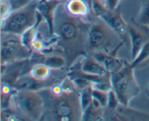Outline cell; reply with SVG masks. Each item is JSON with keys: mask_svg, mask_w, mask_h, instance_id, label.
<instances>
[{"mask_svg": "<svg viewBox=\"0 0 149 121\" xmlns=\"http://www.w3.org/2000/svg\"><path fill=\"white\" fill-rule=\"evenodd\" d=\"M64 1L55 11L52 38L69 65L79 56L88 52L90 19L85 21L87 19L71 15L65 10Z\"/></svg>", "mask_w": 149, "mask_h": 121, "instance_id": "obj_1", "label": "cell"}, {"mask_svg": "<svg viewBox=\"0 0 149 121\" xmlns=\"http://www.w3.org/2000/svg\"><path fill=\"white\" fill-rule=\"evenodd\" d=\"M44 100V112L42 120H81L82 109L79 91L63 90L55 94L49 87L39 90Z\"/></svg>", "mask_w": 149, "mask_h": 121, "instance_id": "obj_2", "label": "cell"}, {"mask_svg": "<svg viewBox=\"0 0 149 121\" xmlns=\"http://www.w3.org/2000/svg\"><path fill=\"white\" fill-rule=\"evenodd\" d=\"M124 43L125 41L103 19L97 17H95L94 20L90 19L87 54L99 52L116 55Z\"/></svg>", "mask_w": 149, "mask_h": 121, "instance_id": "obj_3", "label": "cell"}, {"mask_svg": "<svg viewBox=\"0 0 149 121\" xmlns=\"http://www.w3.org/2000/svg\"><path fill=\"white\" fill-rule=\"evenodd\" d=\"M11 109L23 120H40L44 112V100L39 90L15 89Z\"/></svg>", "mask_w": 149, "mask_h": 121, "instance_id": "obj_4", "label": "cell"}, {"mask_svg": "<svg viewBox=\"0 0 149 121\" xmlns=\"http://www.w3.org/2000/svg\"><path fill=\"white\" fill-rule=\"evenodd\" d=\"M134 69L135 68L131 63L125 61L122 69L111 74L112 89L116 93L120 104L125 106H129L131 100L136 97L141 91Z\"/></svg>", "mask_w": 149, "mask_h": 121, "instance_id": "obj_5", "label": "cell"}, {"mask_svg": "<svg viewBox=\"0 0 149 121\" xmlns=\"http://www.w3.org/2000/svg\"><path fill=\"white\" fill-rule=\"evenodd\" d=\"M39 0H32L23 8L15 10L1 21V32L21 36L37 21L36 5Z\"/></svg>", "mask_w": 149, "mask_h": 121, "instance_id": "obj_6", "label": "cell"}, {"mask_svg": "<svg viewBox=\"0 0 149 121\" xmlns=\"http://www.w3.org/2000/svg\"><path fill=\"white\" fill-rule=\"evenodd\" d=\"M1 33V65L30 59L33 52L23 43L21 36L14 34Z\"/></svg>", "mask_w": 149, "mask_h": 121, "instance_id": "obj_7", "label": "cell"}, {"mask_svg": "<svg viewBox=\"0 0 149 121\" xmlns=\"http://www.w3.org/2000/svg\"><path fill=\"white\" fill-rule=\"evenodd\" d=\"M64 1L61 0H39L36 10L42 15L48 27V31L51 37L54 35V22L55 11L58 6Z\"/></svg>", "mask_w": 149, "mask_h": 121, "instance_id": "obj_8", "label": "cell"}, {"mask_svg": "<svg viewBox=\"0 0 149 121\" xmlns=\"http://www.w3.org/2000/svg\"><path fill=\"white\" fill-rule=\"evenodd\" d=\"M100 18L103 19L106 23H107L125 42L126 41L127 38L129 36L127 23L124 20L119 7L115 10L107 9L106 13Z\"/></svg>", "mask_w": 149, "mask_h": 121, "instance_id": "obj_9", "label": "cell"}, {"mask_svg": "<svg viewBox=\"0 0 149 121\" xmlns=\"http://www.w3.org/2000/svg\"><path fill=\"white\" fill-rule=\"evenodd\" d=\"M127 29L131 42V56L134 60L149 39L146 34L135 25L127 23Z\"/></svg>", "mask_w": 149, "mask_h": 121, "instance_id": "obj_10", "label": "cell"}, {"mask_svg": "<svg viewBox=\"0 0 149 121\" xmlns=\"http://www.w3.org/2000/svg\"><path fill=\"white\" fill-rule=\"evenodd\" d=\"M79 66L83 72L93 75L103 76L110 74L97 59L88 54L84 55L83 59L79 61Z\"/></svg>", "mask_w": 149, "mask_h": 121, "instance_id": "obj_11", "label": "cell"}, {"mask_svg": "<svg viewBox=\"0 0 149 121\" xmlns=\"http://www.w3.org/2000/svg\"><path fill=\"white\" fill-rule=\"evenodd\" d=\"M97 59L110 74L119 71L124 66L125 61L121 60L116 55H109L103 52H95L88 54Z\"/></svg>", "mask_w": 149, "mask_h": 121, "instance_id": "obj_12", "label": "cell"}, {"mask_svg": "<svg viewBox=\"0 0 149 121\" xmlns=\"http://www.w3.org/2000/svg\"><path fill=\"white\" fill-rule=\"evenodd\" d=\"M64 6L66 11L71 15L90 19V7L84 0H65Z\"/></svg>", "mask_w": 149, "mask_h": 121, "instance_id": "obj_13", "label": "cell"}, {"mask_svg": "<svg viewBox=\"0 0 149 121\" xmlns=\"http://www.w3.org/2000/svg\"><path fill=\"white\" fill-rule=\"evenodd\" d=\"M105 109L96 99L93 98L91 104L82 112L81 120L99 121L105 120Z\"/></svg>", "mask_w": 149, "mask_h": 121, "instance_id": "obj_14", "label": "cell"}, {"mask_svg": "<svg viewBox=\"0 0 149 121\" xmlns=\"http://www.w3.org/2000/svg\"><path fill=\"white\" fill-rule=\"evenodd\" d=\"M51 69L47 66L44 64L43 63L36 64L33 65L30 69V74L31 77L37 80L45 81L49 79L51 74Z\"/></svg>", "mask_w": 149, "mask_h": 121, "instance_id": "obj_15", "label": "cell"}, {"mask_svg": "<svg viewBox=\"0 0 149 121\" xmlns=\"http://www.w3.org/2000/svg\"><path fill=\"white\" fill-rule=\"evenodd\" d=\"M47 66L51 69H61L65 67L67 64V61L62 55H47L43 59L42 62Z\"/></svg>", "mask_w": 149, "mask_h": 121, "instance_id": "obj_16", "label": "cell"}, {"mask_svg": "<svg viewBox=\"0 0 149 121\" xmlns=\"http://www.w3.org/2000/svg\"><path fill=\"white\" fill-rule=\"evenodd\" d=\"M92 90H93V87H92V85H90L79 91L80 102H81L82 112L90 106L92 101H93Z\"/></svg>", "mask_w": 149, "mask_h": 121, "instance_id": "obj_17", "label": "cell"}, {"mask_svg": "<svg viewBox=\"0 0 149 121\" xmlns=\"http://www.w3.org/2000/svg\"><path fill=\"white\" fill-rule=\"evenodd\" d=\"M138 20L141 26H149V0L143 1Z\"/></svg>", "mask_w": 149, "mask_h": 121, "instance_id": "obj_18", "label": "cell"}, {"mask_svg": "<svg viewBox=\"0 0 149 121\" xmlns=\"http://www.w3.org/2000/svg\"><path fill=\"white\" fill-rule=\"evenodd\" d=\"M89 3L90 10L95 17H100L108 9L106 4H103L100 0H89Z\"/></svg>", "mask_w": 149, "mask_h": 121, "instance_id": "obj_19", "label": "cell"}, {"mask_svg": "<svg viewBox=\"0 0 149 121\" xmlns=\"http://www.w3.org/2000/svg\"><path fill=\"white\" fill-rule=\"evenodd\" d=\"M149 58V40L144 45V46L143 47L142 49L141 50V51L139 52V53L138 54L136 58L134 60H132V62L131 63L132 66H133L134 68H135L136 66H138L140 64H143V63L145 62L146 61L148 60Z\"/></svg>", "mask_w": 149, "mask_h": 121, "instance_id": "obj_20", "label": "cell"}, {"mask_svg": "<svg viewBox=\"0 0 149 121\" xmlns=\"http://www.w3.org/2000/svg\"><path fill=\"white\" fill-rule=\"evenodd\" d=\"M108 93H109V92L97 90V89L95 88H93V90H92L93 98L96 99V100H97L104 108L107 107Z\"/></svg>", "mask_w": 149, "mask_h": 121, "instance_id": "obj_21", "label": "cell"}, {"mask_svg": "<svg viewBox=\"0 0 149 121\" xmlns=\"http://www.w3.org/2000/svg\"><path fill=\"white\" fill-rule=\"evenodd\" d=\"M13 12L11 5L9 0L0 1V19L1 21L5 20Z\"/></svg>", "mask_w": 149, "mask_h": 121, "instance_id": "obj_22", "label": "cell"}, {"mask_svg": "<svg viewBox=\"0 0 149 121\" xmlns=\"http://www.w3.org/2000/svg\"><path fill=\"white\" fill-rule=\"evenodd\" d=\"M119 104L120 102L114 90L113 89L109 90L108 93V104L106 108L109 110H115L118 107Z\"/></svg>", "mask_w": 149, "mask_h": 121, "instance_id": "obj_23", "label": "cell"}, {"mask_svg": "<svg viewBox=\"0 0 149 121\" xmlns=\"http://www.w3.org/2000/svg\"><path fill=\"white\" fill-rule=\"evenodd\" d=\"M11 5L13 11L17 10L20 8H23L25 6L29 4L32 0H9Z\"/></svg>", "mask_w": 149, "mask_h": 121, "instance_id": "obj_24", "label": "cell"}, {"mask_svg": "<svg viewBox=\"0 0 149 121\" xmlns=\"http://www.w3.org/2000/svg\"><path fill=\"white\" fill-rule=\"evenodd\" d=\"M121 1L122 0H106L105 4L109 10H115L118 8V6Z\"/></svg>", "mask_w": 149, "mask_h": 121, "instance_id": "obj_25", "label": "cell"}, {"mask_svg": "<svg viewBox=\"0 0 149 121\" xmlns=\"http://www.w3.org/2000/svg\"><path fill=\"white\" fill-rule=\"evenodd\" d=\"M61 1H65V0H61Z\"/></svg>", "mask_w": 149, "mask_h": 121, "instance_id": "obj_26", "label": "cell"}, {"mask_svg": "<svg viewBox=\"0 0 149 121\" xmlns=\"http://www.w3.org/2000/svg\"><path fill=\"white\" fill-rule=\"evenodd\" d=\"M148 87H149V86H148Z\"/></svg>", "mask_w": 149, "mask_h": 121, "instance_id": "obj_27", "label": "cell"}]
</instances>
